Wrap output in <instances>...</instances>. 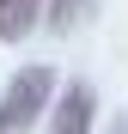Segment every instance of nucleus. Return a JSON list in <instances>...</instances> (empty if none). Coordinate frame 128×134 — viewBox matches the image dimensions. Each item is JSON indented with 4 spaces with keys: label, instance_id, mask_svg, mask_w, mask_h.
Returning a JSON list of instances; mask_svg holds the SVG:
<instances>
[{
    "label": "nucleus",
    "instance_id": "nucleus-1",
    "mask_svg": "<svg viewBox=\"0 0 128 134\" xmlns=\"http://www.w3.org/2000/svg\"><path fill=\"white\" fill-rule=\"evenodd\" d=\"M49 92H55V73H49L43 61L18 67L12 85H6V98H0V134H25L43 110H49Z\"/></svg>",
    "mask_w": 128,
    "mask_h": 134
},
{
    "label": "nucleus",
    "instance_id": "nucleus-2",
    "mask_svg": "<svg viewBox=\"0 0 128 134\" xmlns=\"http://www.w3.org/2000/svg\"><path fill=\"white\" fill-rule=\"evenodd\" d=\"M92 110H98L92 85H85V79H73L67 92L55 98V122H49V134H92Z\"/></svg>",
    "mask_w": 128,
    "mask_h": 134
},
{
    "label": "nucleus",
    "instance_id": "nucleus-3",
    "mask_svg": "<svg viewBox=\"0 0 128 134\" xmlns=\"http://www.w3.org/2000/svg\"><path fill=\"white\" fill-rule=\"evenodd\" d=\"M37 12H43V0H0V37L6 43L31 37L37 31Z\"/></svg>",
    "mask_w": 128,
    "mask_h": 134
},
{
    "label": "nucleus",
    "instance_id": "nucleus-4",
    "mask_svg": "<svg viewBox=\"0 0 128 134\" xmlns=\"http://www.w3.org/2000/svg\"><path fill=\"white\" fill-rule=\"evenodd\" d=\"M85 18V0H49V31H73Z\"/></svg>",
    "mask_w": 128,
    "mask_h": 134
},
{
    "label": "nucleus",
    "instance_id": "nucleus-5",
    "mask_svg": "<svg viewBox=\"0 0 128 134\" xmlns=\"http://www.w3.org/2000/svg\"><path fill=\"white\" fill-rule=\"evenodd\" d=\"M116 134H128V122H122V128H116Z\"/></svg>",
    "mask_w": 128,
    "mask_h": 134
}]
</instances>
